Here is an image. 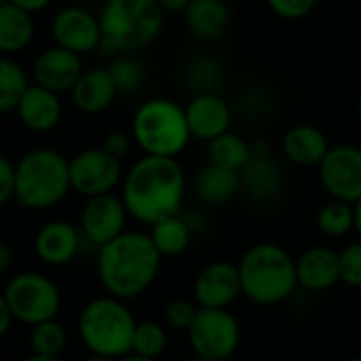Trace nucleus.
<instances>
[{
	"mask_svg": "<svg viewBox=\"0 0 361 361\" xmlns=\"http://www.w3.org/2000/svg\"><path fill=\"white\" fill-rule=\"evenodd\" d=\"M186 195V176L176 159L142 157L123 178L121 199L133 220L152 226L178 216Z\"/></svg>",
	"mask_w": 361,
	"mask_h": 361,
	"instance_id": "f257e3e1",
	"label": "nucleus"
},
{
	"mask_svg": "<svg viewBox=\"0 0 361 361\" xmlns=\"http://www.w3.org/2000/svg\"><path fill=\"white\" fill-rule=\"evenodd\" d=\"M163 256L148 233L127 231L97 252V277L108 296L133 300L159 277Z\"/></svg>",
	"mask_w": 361,
	"mask_h": 361,
	"instance_id": "f03ea898",
	"label": "nucleus"
},
{
	"mask_svg": "<svg viewBox=\"0 0 361 361\" xmlns=\"http://www.w3.org/2000/svg\"><path fill=\"white\" fill-rule=\"evenodd\" d=\"M237 267L243 296L258 307L281 305L300 288L296 258L279 243H254L245 250Z\"/></svg>",
	"mask_w": 361,
	"mask_h": 361,
	"instance_id": "7ed1b4c3",
	"label": "nucleus"
},
{
	"mask_svg": "<svg viewBox=\"0 0 361 361\" xmlns=\"http://www.w3.org/2000/svg\"><path fill=\"white\" fill-rule=\"evenodd\" d=\"M137 322L125 300L99 296L89 300L76 319L78 338L89 353L118 360L133 349Z\"/></svg>",
	"mask_w": 361,
	"mask_h": 361,
	"instance_id": "20e7f679",
	"label": "nucleus"
},
{
	"mask_svg": "<svg viewBox=\"0 0 361 361\" xmlns=\"http://www.w3.org/2000/svg\"><path fill=\"white\" fill-rule=\"evenodd\" d=\"M70 190V161L57 150L36 148L19 159L15 201L21 207L44 212L61 203Z\"/></svg>",
	"mask_w": 361,
	"mask_h": 361,
	"instance_id": "39448f33",
	"label": "nucleus"
},
{
	"mask_svg": "<svg viewBox=\"0 0 361 361\" xmlns=\"http://www.w3.org/2000/svg\"><path fill=\"white\" fill-rule=\"evenodd\" d=\"M159 0H108L102 11V42L114 51H135L152 42L163 27Z\"/></svg>",
	"mask_w": 361,
	"mask_h": 361,
	"instance_id": "423d86ee",
	"label": "nucleus"
},
{
	"mask_svg": "<svg viewBox=\"0 0 361 361\" xmlns=\"http://www.w3.org/2000/svg\"><path fill=\"white\" fill-rule=\"evenodd\" d=\"M133 137L146 154L176 159L192 137L186 110L169 99L146 102L135 112Z\"/></svg>",
	"mask_w": 361,
	"mask_h": 361,
	"instance_id": "0eeeda50",
	"label": "nucleus"
},
{
	"mask_svg": "<svg viewBox=\"0 0 361 361\" xmlns=\"http://www.w3.org/2000/svg\"><path fill=\"white\" fill-rule=\"evenodd\" d=\"M0 300L11 309L19 324L30 328L57 319L61 309L59 288L51 277L36 271H21L13 275L4 283Z\"/></svg>",
	"mask_w": 361,
	"mask_h": 361,
	"instance_id": "6e6552de",
	"label": "nucleus"
},
{
	"mask_svg": "<svg viewBox=\"0 0 361 361\" xmlns=\"http://www.w3.org/2000/svg\"><path fill=\"white\" fill-rule=\"evenodd\" d=\"M195 357L228 361L239 349L241 326L228 309H201L192 328L186 332Z\"/></svg>",
	"mask_w": 361,
	"mask_h": 361,
	"instance_id": "1a4fd4ad",
	"label": "nucleus"
},
{
	"mask_svg": "<svg viewBox=\"0 0 361 361\" xmlns=\"http://www.w3.org/2000/svg\"><path fill=\"white\" fill-rule=\"evenodd\" d=\"M123 169L121 161L108 154L104 148H87L70 159V182L72 190L85 199L112 195L121 184Z\"/></svg>",
	"mask_w": 361,
	"mask_h": 361,
	"instance_id": "9d476101",
	"label": "nucleus"
},
{
	"mask_svg": "<svg viewBox=\"0 0 361 361\" xmlns=\"http://www.w3.org/2000/svg\"><path fill=\"white\" fill-rule=\"evenodd\" d=\"M129 218L131 216L121 197L102 195V197H93L85 201L78 228L91 245L102 250L104 245L112 243L123 233H127Z\"/></svg>",
	"mask_w": 361,
	"mask_h": 361,
	"instance_id": "9b49d317",
	"label": "nucleus"
},
{
	"mask_svg": "<svg viewBox=\"0 0 361 361\" xmlns=\"http://www.w3.org/2000/svg\"><path fill=\"white\" fill-rule=\"evenodd\" d=\"M319 180L332 199L353 205L361 201V148L349 144L330 148L319 165Z\"/></svg>",
	"mask_w": 361,
	"mask_h": 361,
	"instance_id": "f8f14e48",
	"label": "nucleus"
},
{
	"mask_svg": "<svg viewBox=\"0 0 361 361\" xmlns=\"http://www.w3.org/2000/svg\"><path fill=\"white\" fill-rule=\"evenodd\" d=\"M239 296H243L241 275L231 260L205 264L192 281V298L201 309H228Z\"/></svg>",
	"mask_w": 361,
	"mask_h": 361,
	"instance_id": "ddd939ff",
	"label": "nucleus"
},
{
	"mask_svg": "<svg viewBox=\"0 0 361 361\" xmlns=\"http://www.w3.org/2000/svg\"><path fill=\"white\" fill-rule=\"evenodd\" d=\"M53 38L57 47L72 53H87L102 42V23L85 8L68 6L53 19Z\"/></svg>",
	"mask_w": 361,
	"mask_h": 361,
	"instance_id": "4468645a",
	"label": "nucleus"
},
{
	"mask_svg": "<svg viewBox=\"0 0 361 361\" xmlns=\"http://www.w3.org/2000/svg\"><path fill=\"white\" fill-rule=\"evenodd\" d=\"M298 286L307 292L322 294L341 281V252L328 245L307 247L296 258Z\"/></svg>",
	"mask_w": 361,
	"mask_h": 361,
	"instance_id": "2eb2a0df",
	"label": "nucleus"
},
{
	"mask_svg": "<svg viewBox=\"0 0 361 361\" xmlns=\"http://www.w3.org/2000/svg\"><path fill=\"white\" fill-rule=\"evenodd\" d=\"M80 228L68 220H49L34 237L36 256L47 267H66L80 250Z\"/></svg>",
	"mask_w": 361,
	"mask_h": 361,
	"instance_id": "dca6fc26",
	"label": "nucleus"
},
{
	"mask_svg": "<svg viewBox=\"0 0 361 361\" xmlns=\"http://www.w3.org/2000/svg\"><path fill=\"white\" fill-rule=\"evenodd\" d=\"M80 76H82V70H80L78 53H72L61 47L47 49L44 53H40V57L34 63L36 85L55 93L74 89Z\"/></svg>",
	"mask_w": 361,
	"mask_h": 361,
	"instance_id": "f3484780",
	"label": "nucleus"
},
{
	"mask_svg": "<svg viewBox=\"0 0 361 361\" xmlns=\"http://www.w3.org/2000/svg\"><path fill=\"white\" fill-rule=\"evenodd\" d=\"M186 121L190 127L192 137L212 142L224 133H228L231 125V110L224 99L214 93L197 95L186 108Z\"/></svg>",
	"mask_w": 361,
	"mask_h": 361,
	"instance_id": "a211bd4d",
	"label": "nucleus"
},
{
	"mask_svg": "<svg viewBox=\"0 0 361 361\" xmlns=\"http://www.w3.org/2000/svg\"><path fill=\"white\" fill-rule=\"evenodd\" d=\"M281 186L283 178L279 165L264 150H254V157L241 169V188L245 190L250 201L258 205L271 203L279 197Z\"/></svg>",
	"mask_w": 361,
	"mask_h": 361,
	"instance_id": "6ab92c4d",
	"label": "nucleus"
},
{
	"mask_svg": "<svg viewBox=\"0 0 361 361\" xmlns=\"http://www.w3.org/2000/svg\"><path fill=\"white\" fill-rule=\"evenodd\" d=\"M283 154L290 163L300 167H319L330 152L328 137L313 125H296L281 140Z\"/></svg>",
	"mask_w": 361,
	"mask_h": 361,
	"instance_id": "aec40b11",
	"label": "nucleus"
},
{
	"mask_svg": "<svg viewBox=\"0 0 361 361\" xmlns=\"http://www.w3.org/2000/svg\"><path fill=\"white\" fill-rule=\"evenodd\" d=\"M118 93L116 80L110 70H89L85 72L72 89V99L80 112L97 114L106 110Z\"/></svg>",
	"mask_w": 361,
	"mask_h": 361,
	"instance_id": "412c9836",
	"label": "nucleus"
},
{
	"mask_svg": "<svg viewBox=\"0 0 361 361\" xmlns=\"http://www.w3.org/2000/svg\"><path fill=\"white\" fill-rule=\"evenodd\" d=\"M17 114L27 129L42 133V131H51L59 123L61 104H59L55 91L34 85L23 93V97L17 106Z\"/></svg>",
	"mask_w": 361,
	"mask_h": 361,
	"instance_id": "4be33fe9",
	"label": "nucleus"
},
{
	"mask_svg": "<svg viewBox=\"0 0 361 361\" xmlns=\"http://www.w3.org/2000/svg\"><path fill=\"white\" fill-rule=\"evenodd\" d=\"M195 195L207 205H224L241 190V173L207 163L195 176Z\"/></svg>",
	"mask_w": 361,
	"mask_h": 361,
	"instance_id": "5701e85b",
	"label": "nucleus"
},
{
	"mask_svg": "<svg viewBox=\"0 0 361 361\" xmlns=\"http://www.w3.org/2000/svg\"><path fill=\"white\" fill-rule=\"evenodd\" d=\"M186 21L195 36L214 40L226 30L228 8L222 0H192L186 8Z\"/></svg>",
	"mask_w": 361,
	"mask_h": 361,
	"instance_id": "b1692460",
	"label": "nucleus"
},
{
	"mask_svg": "<svg viewBox=\"0 0 361 361\" xmlns=\"http://www.w3.org/2000/svg\"><path fill=\"white\" fill-rule=\"evenodd\" d=\"M148 235H150L154 247L159 250V254L163 258H178V256H182L190 247V239H192L190 224L180 214L154 222L150 226Z\"/></svg>",
	"mask_w": 361,
	"mask_h": 361,
	"instance_id": "393cba45",
	"label": "nucleus"
},
{
	"mask_svg": "<svg viewBox=\"0 0 361 361\" xmlns=\"http://www.w3.org/2000/svg\"><path fill=\"white\" fill-rule=\"evenodd\" d=\"M34 34L32 15L11 2L0 4V49L2 53L21 51Z\"/></svg>",
	"mask_w": 361,
	"mask_h": 361,
	"instance_id": "a878e982",
	"label": "nucleus"
},
{
	"mask_svg": "<svg viewBox=\"0 0 361 361\" xmlns=\"http://www.w3.org/2000/svg\"><path fill=\"white\" fill-rule=\"evenodd\" d=\"M254 157V148L239 135L235 133H224L216 140L209 142L207 148V159L212 165L231 169V171H239L250 163V159Z\"/></svg>",
	"mask_w": 361,
	"mask_h": 361,
	"instance_id": "bb28decb",
	"label": "nucleus"
},
{
	"mask_svg": "<svg viewBox=\"0 0 361 361\" xmlns=\"http://www.w3.org/2000/svg\"><path fill=\"white\" fill-rule=\"evenodd\" d=\"M317 231L328 239H343L351 231H355V205L332 199L322 205L315 216Z\"/></svg>",
	"mask_w": 361,
	"mask_h": 361,
	"instance_id": "cd10ccee",
	"label": "nucleus"
},
{
	"mask_svg": "<svg viewBox=\"0 0 361 361\" xmlns=\"http://www.w3.org/2000/svg\"><path fill=\"white\" fill-rule=\"evenodd\" d=\"M27 345L34 355L61 357V353L68 347V332H66L63 324H59L57 319H51V322L30 328Z\"/></svg>",
	"mask_w": 361,
	"mask_h": 361,
	"instance_id": "c85d7f7f",
	"label": "nucleus"
},
{
	"mask_svg": "<svg viewBox=\"0 0 361 361\" xmlns=\"http://www.w3.org/2000/svg\"><path fill=\"white\" fill-rule=\"evenodd\" d=\"M169 345V332L165 324L146 319V322H137L135 334H133V349L131 353L150 357V360H159L165 349Z\"/></svg>",
	"mask_w": 361,
	"mask_h": 361,
	"instance_id": "c756f323",
	"label": "nucleus"
},
{
	"mask_svg": "<svg viewBox=\"0 0 361 361\" xmlns=\"http://www.w3.org/2000/svg\"><path fill=\"white\" fill-rule=\"evenodd\" d=\"M27 89L30 85L23 70L15 61L2 57L0 59V110L8 112L17 108Z\"/></svg>",
	"mask_w": 361,
	"mask_h": 361,
	"instance_id": "7c9ffc66",
	"label": "nucleus"
},
{
	"mask_svg": "<svg viewBox=\"0 0 361 361\" xmlns=\"http://www.w3.org/2000/svg\"><path fill=\"white\" fill-rule=\"evenodd\" d=\"M199 305L186 298H173L163 309V324L173 332H188L197 319Z\"/></svg>",
	"mask_w": 361,
	"mask_h": 361,
	"instance_id": "2f4dec72",
	"label": "nucleus"
},
{
	"mask_svg": "<svg viewBox=\"0 0 361 361\" xmlns=\"http://www.w3.org/2000/svg\"><path fill=\"white\" fill-rule=\"evenodd\" d=\"M110 72H112V76L116 80L118 91H125V93L137 91L140 85L144 82V68H142V63H137L135 59H129V57L116 59L112 63Z\"/></svg>",
	"mask_w": 361,
	"mask_h": 361,
	"instance_id": "473e14b6",
	"label": "nucleus"
},
{
	"mask_svg": "<svg viewBox=\"0 0 361 361\" xmlns=\"http://www.w3.org/2000/svg\"><path fill=\"white\" fill-rule=\"evenodd\" d=\"M341 281L349 288H361V239L341 250Z\"/></svg>",
	"mask_w": 361,
	"mask_h": 361,
	"instance_id": "72a5a7b5",
	"label": "nucleus"
},
{
	"mask_svg": "<svg viewBox=\"0 0 361 361\" xmlns=\"http://www.w3.org/2000/svg\"><path fill=\"white\" fill-rule=\"evenodd\" d=\"M15 190H17V165H13L8 157H0V203L6 205L15 201Z\"/></svg>",
	"mask_w": 361,
	"mask_h": 361,
	"instance_id": "f704fd0d",
	"label": "nucleus"
},
{
	"mask_svg": "<svg viewBox=\"0 0 361 361\" xmlns=\"http://www.w3.org/2000/svg\"><path fill=\"white\" fill-rule=\"evenodd\" d=\"M317 0H269L271 8L283 17V19H298V17H305L313 6H315Z\"/></svg>",
	"mask_w": 361,
	"mask_h": 361,
	"instance_id": "c9c22d12",
	"label": "nucleus"
},
{
	"mask_svg": "<svg viewBox=\"0 0 361 361\" xmlns=\"http://www.w3.org/2000/svg\"><path fill=\"white\" fill-rule=\"evenodd\" d=\"M102 148H104L108 154H112V157H116V159L121 161V159L129 152V148H131V137H129L127 133H123V131H110V133L104 137Z\"/></svg>",
	"mask_w": 361,
	"mask_h": 361,
	"instance_id": "e433bc0d",
	"label": "nucleus"
},
{
	"mask_svg": "<svg viewBox=\"0 0 361 361\" xmlns=\"http://www.w3.org/2000/svg\"><path fill=\"white\" fill-rule=\"evenodd\" d=\"M15 322H17V319H15V315L11 313V309L0 300V336H6L8 330H11V326H13Z\"/></svg>",
	"mask_w": 361,
	"mask_h": 361,
	"instance_id": "4c0bfd02",
	"label": "nucleus"
},
{
	"mask_svg": "<svg viewBox=\"0 0 361 361\" xmlns=\"http://www.w3.org/2000/svg\"><path fill=\"white\" fill-rule=\"evenodd\" d=\"M4 2H11V4H15V6H19L23 11H27V13H34V11L44 8L51 0H4Z\"/></svg>",
	"mask_w": 361,
	"mask_h": 361,
	"instance_id": "58836bf2",
	"label": "nucleus"
},
{
	"mask_svg": "<svg viewBox=\"0 0 361 361\" xmlns=\"http://www.w3.org/2000/svg\"><path fill=\"white\" fill-rule=\"evenodd\" d=\"M13 267V252H11V245L8 243H2L0 245V271L2 273H8Z\"/></svg>",
	"mask_w": 361,
	"mask_h": 361,
	"instance_id": "ea45409f",
	"label": "nucleus"
},
{
	"mask_svg": "<svg viewBox=\"0 0 361 361\" xmlns=\"http://www.w3.org/2000/svg\"><path fill=\"white\" fill-rule=\"evenodd\" d=\"M159 2H161V6H163L165 11L178 13V11H186V8L190 6L192 0H159Z\"/></svg>",
	"mask_w": 361,
	"mask_h": 361,
	"instance_id": "a19ab883",
	"label": "nucleus"
},
{
	"mask_svg": "<svg viewBox=\"0 0 361 361\" xmlns=\"http://www.w3.org/2000/svg\"><path fill=\"white\" fill-rule=\"evenodd\" d=\"M116 361H157V360H150V357H144V355H137V353H127V355L118 357Z\"/></svg>",
	"mask_w": 361,
	"mask_h": 361,
	"instance_id": "79ce46f5",
	"label": "nucleus"
},
{
	"mask_svg": "<svg viewBox=\"0 0 361 361\" xmlns=\"http://www.w3.org/2000/svg\"><path fill=\"white\" fill-rule=\"evenodd\" d=\"M355 231H357V235H360L361 239V201L355 203Z\"/></svg>",
	"mask_w": 361,
	"mask_h": 361,
	"instance_id": "37998d69",
	"label": "nucleus"
},
{
	"mask_svg": "<svg viewBox=\"0 0 361 361\" xmlns=\"http://www.w3.org/2000/svg\"><path fill=\"white\" fill-rule=\"evenodd\" d=\"M23 361H63L61 357H44V355H34V353H30L27 357Z\"/></svg>",
	"mask_w": 361,
	"mask_h": 361,
	"instance_id": "c03bdc74",
	"label": "nucleus"
},
{
	"mask_svg": "<svg viewBox=\"0 0 361 361\" xmlns=\"http://www.w3.org/2000/svg\"><path fill=\"white\" fill-rule=\"evenodd\" d=\"M85 361H116V360H110V357H106V355H97V353H89Z\"/></svg>",
	"mask_w": 361,
	"mask_h": 361,
	"instance_id": "a18cd8bd",
	"label": "nucleus"
},
{
	"mask_svg": "<svg viewBox=\"0 0 361 361\" xmlns=\"http://www.w3.org/2000/svg\"><path fill=\"white\" fill-rule=\"evenodd\" d=\"M205 66H207V59H203V70H205ZM199 70V78H207V72H201V68H197Z\"/></svg>",
	"mask_w": 361,
	"mask_h": 361,
	"instance_id": "49530a36",
	"label": "nucleus"
},
{
	"mask_svg": "<svg viewBox=\"0 0 361 361\" xmlns=\"http://www.w3.org/2000/svg\"><path fill=\"white\" fill-rule=\"evenodd\" d=\"M347 361H361V355H355V357H351V360Z\"/></svg>",
	"mask_w": 361,
	"mask_h": 361,
	"instance_id": "de8ad7c7",
	"label": "nucleus"
},
{
	"mask_svg": "<svg viewBox=\"0 0 361 361\" xmlns=\"http://www.w3.org/2000/svg\"><path fill=\"white\" fill-rule=\"evenodd\" d=\"M188 361H209V360H201V357H192V360H188Z\"/></svg>",
	"mask_w": 361,
	"mask_h": 361,
	"instance_id": "09e8293b",
	"label": "nucleus"
},
{
	"mask_svg": "<svg viewBox=\"0 0 361 361\" xmlns=\"http://www.w3.org/2000/svg\"><path fill=\"white\" fill-rule=\"evenodd\" d=\"M360 118H361V102H360Z\"/></svg>",
	"mask_w": 361,
	"mask_h": 361,
	"instance_id": "8fccbe9b",
	"label": "nucleus"
}]
</instances>
